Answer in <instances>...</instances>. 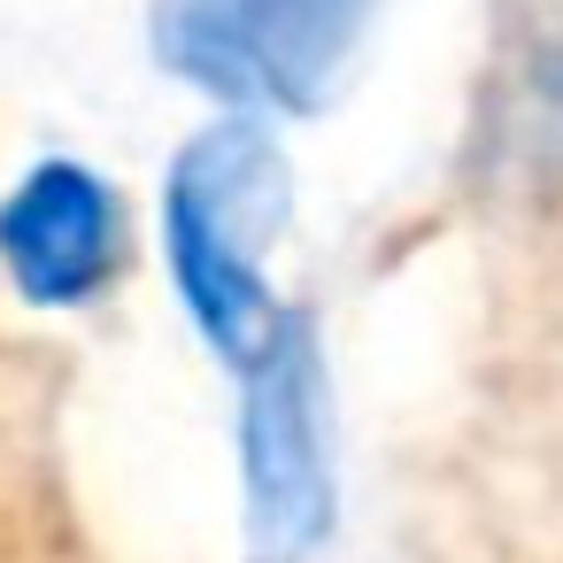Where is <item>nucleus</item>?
<instances>
[{
  "label": "nucleus",
  "mask_w": 563,
  "mask_h": 563,
  "mask_svg": "<svg viewBox=\"0 0 563 563\" xmlns=\"http://www.w3.org/2000/svg\"><path fill=\"white\" fill-rule=\"evenodd\" d=\"M401 563H563V247L501 255L478 347L401 478Z\"/></svg>",
  "instance_id": "1"
},
{
  "label": "nucleus",
  "mask_w": 563,
  "mask_h": 563,
  "mask_svg": "<svg viewBox=\"0 0 563 563\" xmlns=\"http://www.w3.org/2000/svg\"><path fill=\"white\" fill-rule=\"evenodd\" d=\"M455 186L501 255L563 247V0H486Z\"/></svg>",
  "instance_id": "2"
},
{
  "label": "nucleus",
  "mask_w": 563,
  "mask_h": 563,
  "mask_svg": "<svg viewBox=\"0 0 563 563\" xmlns=\"http://www.w3.org/2000/svg\"><path fill=\"white\" fill-rule=\"evenodd\" d=\"M32 317L40 309L0 271V563H117L78 486V355Z\"/></svg>",
  "instance_id": "3"
},
{
  "label": "nucleus",
  "mask_w": 563,
  "mask_h": 563,
  "mask_svg": "<svg viewBox=\"0 0 563 563\" xmlns=\"http://www.w3.org/2000/svg\"><path fill=\"white\" fill-rule=\"evenodd\" d=\"M0 271L32 309L93 301L124 271V209L93 186V170H32L0 201Z\"/></svg>",
  "instance_id": "4"
},
{
  "label": "nucleus",
  "mask_w": 563,
  "mask_h": 563,
  "mask_svg": "<svg viewBox=\"0 0 563 563\" xmlns=\"http://www.w3.org/2000/svg\"><path fill=\"white\" fill-rule=\"evenodd\" d=\"M347 16L355 0H178V40L194 70L294 93L309 63H332Z\"/></svg>",
  "instance_id": "5"
}]
</instances>
